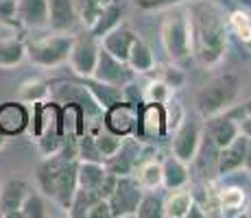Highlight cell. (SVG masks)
<instances>
[{
	"mask_svg": "<svg viewBox=\"0 0 251 218\" xmlns=\"http://www.w3.org/2000/svg\"><path fill=\"white\" fill-rule=\"evenodd\" d=\"M188 26H190L192 61L201 68H216L227 55L229 24L223 4L216 0H188Z\"/></svg>",
	"mask_w": 251,
	"mask_h": 218,
	"instance_id": "cell-1",
	"label": "cell"
},
{
	"mask_svg": "<svg viewBox=\"0 0 251 218\" xmlns=\"http://www.w3.org/2000/svg\"><path fill=\"white\" fill-rule=\"evenodd\" d=\"M76 168H79L76 138H68L59 153L40 162L35 172L37 190L46 198L55 201L61 210L68 212L72 196L76 192Z\"/></svg>",
	"mask_w": 251,
	"mask_h": 218,
	"instance_id": "cell-2",
	"label": "cell"
},
{
	"mask_svg": "<svg viewBox=\"0 0 251 218\" xmlns=\"http://www.w3.org/2000/svg\"><path fill=\"white\" fill-rule=\"evenodd\" d=\"M160 42L168 59L177 66H186L192 61V50H190V26H188V11L186 4H177L171 7L168 13L162 20L160 28Z\"/></svg>",
	"mask_w": 251,
	"mask_h": 218,
	"instance_id": "cell-3",
	"label": "cell"
},
{
	"mask_svg": "<svg viewBox=\"0 0 251 218\" xmlns=\"http://www.w3.org/2000/svg\"><path fill=\"white\" fill-rule=\"evenodd\" d=\"M240 92V79L234 72H225L214 79H210L207 83L197 92L195 105L203 118H212V116L225 114L234 107L236 98Z\"/></svg>",
	"mask_w": 251,
	"mask_h": 218,
	"instance_id": "cell-4",
	"label": "cell"
},
{
	"mask_svg": "<svg viewBox=\"0 0 251 218\" xmlns=\"http://www.w3.org/2000/svg\"><path fill=\"white\" fill-rule=\"evenodd\" d=\"M75 35L52 31V35L37 37L26 44V59L37 68H59L70 57Z\"/></svg>",
	"mask_w": 251,
	"mask_h": 218,
	"instance_id": "cell-5",
	"label": "cell"
},
{
	"mask_svg": "<svg viewBox=\"0 0 251 218\" xmlns=\"http://www.w3.org/2000/svg\"><path fill=\"white\" fill-rule=\"evenodd\" d=\"M171 133H173V140H171L173 155L190 166V164L195 162L197 153H199L201 142H203V131H201V127L197 122L183 118Z\"/></svg>",
	"mask_w": 251,
	"mask_h": 218,
	"instance_id": "cell-6",
	"label": "cell"
},
{
	"mask_svg": "<svg viewBox=\"0 0 251 218\" xmlns=\"http://www.w3.org/2000/svg\"><path fill=\"white\" fill-rule=\"evenodd\" d=\"M142 188L138 186L133 174H123L116 181V188L109 196V205H112V216L114 218H129L136 216L138 203L142 198Z\"/></svg>",
	"mask_w": 251,
	"mask_h": 218,
	"instance_id": "cell-7",
	"label": "cell"
},
{
	"mask_svg": "<svg viewBox=\"0 0 251 218\" xmlns=\"http://www.w3.org/2000/svg\"><path fill=\"white\" fill-rule=\"evenodd\" d=\"M99 50H100V42L94 35H90V33L75 37L70 48V57H68L72 72L76 76H81V79L94 74L96 61H99Z\"/></svg>",
	"mask_w": 251,
	"mask_h": 218,
	"instance_id": "cell-8",
	"label": "cell"
},
{
	"mask_svg": "<svg viewBox=\"0 0 251 218\" xmlns=\"http://www.w3.org/2000/svg\"><path fill=\"white\" fill-rule=\"evenodd\" d=\"M92 76H94L96 81H100V83H107V85H114V87H125L127 83H131L138 74L129 68L127 61L118 59V57L109 55L105 48H100L99 61H96L94 74Z\"/></svg>",
	"mask_w": 251,
	"mask_h": 218,
	"instance_id": "cell-9",
	"label": "cell"
},
{
	"mask_svg": "<svg viewBox=\"0 0 251 218\" xmlns=\"http://www.w3.org/2000/svg\"><path fill=\"white\" fill-rule=\"evenodd\" d=\"M103 127L118 135H138L140 129V107L120 100V103L112 105L109 109L103 111Z\"/></svg>",
	"mask_w": 251,
	"mask_h": 218,
	"instance_id": "cell-10",
	"label": "cell"
},
{
	"mask_svg": "<svg viewBox=\"0 0 251 218\" xmlns=\"http://www.w3.org/2000/svg\"><path fill=\"white\" fill-rule=\"evenodd\" d=\"M142 148H144L142 138H138V135H125L118 151L109 159H105V166H107L109 172L118 174V177H123V174H133L136 166L142 162V159H140L142 157Z\"/></svg>",
	"mask_w": 251,
	"mask_h": 218,
	"instance_id": "cell-11",
	"label": "cell"
},
{
	"mask_svg": "<svg viewBox=\"0 0 251 218\" xmlns=\"http://www.w3.org/2000/svg\"><path fill=\"white\" fill-rule=\"evenodd\" d=\"M168 133L166 109L160 103H144L140 107V129L138 138L142 140H160Z\"/></svg>",
	"mask_w": 251,
	"mask_h": 218,
	"instance_id": "cell-12",
	"label": "cell"
},
{
	"mask_svg": "<svg viewBox=\"0 0 251 218\" xmlns=\"http://www.w3.org/2000/svg\"><path fill=\"white\" fill-rule=\"evenodd\" d=\"M31 124V111L22 100H7L0 105V133L7 138L20 135Z\"/></svg>",
	"mask_w": 251,
	"mask_h": 218,
	"instance_id": "cell-13",
	"label": "cell"
},
{
	"mask_svg": "<svg viewBox=\"0 0 251 218\" xmlns=\"http://www.w3.org/2000/svg\"><path fill=\"white\" fill-rule=\"evenodd\" d=\"M205 138L214 144L216 148H223L227 146L231 140H236L240 135V129H238V120L225 111V114H219V116H212V118H205Z\"/></svg>",
	"mask_w": 251,
	"mask_h": 218,
	"instance_id": "cell-14",
	"label": "cell"
},
{
	"mask_svg": "<svg viewBox=\"0 0 251 218\" xmlns=\"http://www.w3.org/2000/svg\"><path fill=\"white\" fill-rule=\"evenodd\" d=\"M136 37H138V33L133 31L129 24L120 22L118 26H114L109 33H105L99 42H100V48H105L109 55H114V57H118V59L127 61L129 50H131Z\"/></svg>",
	"mask_w": 251,
	"mask_h": 218,
	"instance_id": "cell-15",
	"label": "cell"
},
{
	"mask_svg": "<svg viewBox=\"0 0 251 218\" xmlns=\"http://www.w3.org/2000/svg\"><path fill=\"white\" fill-rule=\"evenodd\" d=\"M245 151H247V138L238 135L236 140H231L227 146L219 148L216 155V174L225 177V174L238 172L245 166Z\"/></svg>",
	"mask_w": 251,
	"mask_h": 218,
	"instance_id": "cell-16",
	"label": "cell"
},
{
	"mask_svg": "<svg viewBox=\"0 0 251 218\" xmlns=\"http://www.w3.org/2000/svg\"><path fill=\"white\" fill-rule=\"evenodd\" d=\"M31 186L22 179H11V181L0 186V218H16L20 214V207L24 196L28 194Z\"/></svg>",
	"mask_w": 251,
	"mask_h": 218,
	"instance_id": "cell-17",
	"label": "cell"
},
{
	"mask_svg": "<svg viewBox=\"0 0 251 218\" xmlns=\"http://www.w3.org/2000/svg\"><path fill=\"white\" fill-rule=\"evenodd\" d=\"M18 24L26 28H48V0H18Z\"/></svg>",
	"mask_w": 251,
	"mask_h": 218,
	"instance_id": "cell-18",
	"label": "cell"
},
{
	"mask_svg": "<svg viewBox=\"0 0 251 218\" xmlns=\"http://www.w3.org/2000/svg\"><path fill=\"white\" fill-rule=\"evenodd\" d=\"M48 16H50L48 28L59 33H70L72 26L79 22L75 0H48Z\"/></svg>",
	"mask_w": 251,
	"mask_h": 218,
	"instance_id": "cell-19",
	"label": "cell"
},
{
	"mask_svg": "<svg viewBox=\"0 0 251 218\" xmlns=\"http://www.w3.org/2000/svg\"><path fill=\"white\" fill-rule=\"evenodd\" d=\"M162 179L166 190H177V188L188 186L190 181V168L186 162H181L175 155H168L166 159H162Z\"/></svg>",
	"mask_w": 251,
	"mask_h": 218,
	"instance_id": "cell-20",
	"label": "cell"
},
{
	"mask_svg": "<svg viewBox=\"0 0 251 218\" xmlns=\"http://www.w3.org/2000/svg\"><path fill=\"white\" fill-rule=\"evenodd\" d=\"M107 172L109 170H107V166H105V162L79 159V168H76V188H85V190H96L99 192L100 183L105 181Z\"/></svg>",
	"mask_w": 251,
	"mask_h": 218,
	"instance_id": "cell-21",
	"label": "cell"
},
{
	"mask_svg": "<svg viewBox=\"0 0 251 218\" xmlns=\"http://www.w3.org/2000/svg\"><path fill=\"white\" fill-rule=\"evenodd\" d=\"M81 83L88 87L92 98L96 100V105H99L103 111L123 100V87H114V85H107V83H100V81H96L94 76H85V79H81Z\"/></svg>",
	"mask_w": 251,
	"mask_h": 218,
	"instance_id": "cell-22",
	"label": "cell"
},
{
	"mask_svg": "<svg viewBox=\"0 0 251 218\" xmlns=\"http://www.w3.org/2000/svg\"><path fill=\"white\" fill-rule=\"evenodd\" d=\"M195 194L190 188H177V190H168L164 196V216L166 218H186L188 210H190Z\"/></svg>",
	"mask_w": 251,
	"mask_h": 218,
	"instance_id": "cell-23",
	"label": "cell"
},
{
	"mask_svg": "<svg viewBox=\"0 0 251 218\" xmlns=\"http://www.w3.org/2000/svg\"><path fill=\"white\" fill-rule=\"evenodd\" d=\"M133 177H136L138 186L147 190H160L164 188V179H162V162L157 159H144L136 166L133 170Z\"/></svg>",
	"mask_w": 251,
	"mask_h": 218,
	"instance_id": "cell-24",
	"label": "cell"
},
{
	"mask_svg": "<svg viewBox=\"0 0 251 218\" xmlns=\"http://www.w3.org/2000/svg\"><path fill=\"white\" fill-rule=\"evenodd\" d=\"M127 64L136 74H147V72L155 70V55H153L151 46H149L142 37H136L131 50H129Z\"/></svg>",
	"mask_w": 251,
	"mask_h": 218,
	"instance_id": "cell-25",
	"label": "cell"
},
{
	"mask_svg": "<svg viewBox=\"0 0 251 218\" xmlns=\"http://www.w3.org/2000/svg\"><path fill=\"white\" fill-rule=\"evenodd\" d=\"M120 22H123V4H120L118 0H112V2H107L103 7L100 16L96 18L94 26H92L88 33L90 35H94L96 40H100L105 33H109L114 26H118Z\"/></svg>",
	"mask_w": 251,
	"mask_h": 218,
	"instance_id": "cell-26",
	"label": "cell"
},
{
	"mask_svg": "<svg viewBox=\"0 0 251 218\" xmlns=\"http://www.w3.org/2000/svg\"><path fill=\"white\" fill-rule=\"evenodd\" d=\"M26 59V44L18 37H4L0 40V68L9 70V68L20 66Z\"/></svg>",
	"mask_w": 251,
	"mask_h": 218,
	"instance_id": "cell-27",
	"label": "cell"
},
{
	"mask_svg": "<svg viewBox=\"0 0 251 218\" xmlns=\"http://www.w3.org/2000/svg\"><path fill=\"white\" fill-rule=\"evenodd\" d=\"M245 194L243 188H236V186H227V188H221L216 192V210H221V214H231V212H238L245 210Z\"/></svg>",
	"mask_w": 251,
	"mask_h": 218,
	"instance_id": "cell-28",
	"label": "cell"
},
{
	"mask_svg": "<svg viewBox=\"0 0 251 218\" xmlns=\"http://www.w3.org/2000/svg\"><path fill=\"white\" fill-rule=\"evenodd\" d=\"M229 35H234L243 46H251V13L245 9H236L227 13Z\"/></svg>",
	"mask_w": 251,
	"mask_h": 218,
	"instance_id": "cell-29",
	"label": "cell"
},
{
	"mask_svg": "<svg viewBox=\"0 0 251 218\" xmlns=\"http://www.w3.org/2000/svg\"><path fill=\"white\" fill-rule=\"evenodd\" d=\"M48 98H50V83L42 79L26 81L20 85V92H18V100H22L24 105H37Z\"/></svg>",
	"mask_w": 251,
	"mask_h": 218,
	"instance_id": "cell-30",
	"label": "cell"
},
{
	"mask_svg": "<svg viewBox=\"0 0 251 218\" xmlns=\"http://www.w3.org/2000/svg\"><path fill=\"white\" fill-rule=\"evenodd\" d=\"M136 216L138 218H162L164 216V196H160L155 190L142 192Z\"/></svg>",
	"mask_w": 251,
	"mask_h": 218,
	"instance_id": "cell-31",
	"label": "cell"
},
{
	"mask_svg": "<svg viewBox=\"0 0 251 218\" xmlns=\"http://www.w3.org/2000/svg\"><path fill=\"white\" fill-rule=\"evenodd\" d=\"M92 135H94L96 148H99V153H100V157H103V162L112 157V155L120 148V144H123V135L114 133V131H109L107 127H100L99 131H96V133H92Z\"/></svg>",
	"mask_w": 251,
	"mask_h": 218,
	"instance_id": "cell-32",
	"label": "cell"
},
{
	"mask_svg": "<svg viewBox=\"0 0 251 218\" xmlns=\"http://www.w3.org/2000/svg\"><path fill=\"white\" fill-rule=\"evenodd\" d=\"M20 218H44L46 216V196L40 190H28L20 207Z\"/></svg>",
	"mask_w": 251,
	"mask_h": 218,
	"instance_id": "cell-33",
	"label": "cell"
},
{
	"mask_svg": "<svg viewBox=\"0 0 251 218\" xmlns=\"http://www.w3.org/2000/svg\"><path fill=\"white\" fill-rule=\"evenodd\" d=\"M142 92H144V103H160V105H164V103H168V100L173 98V90L164 83L162 79L151 81L147 87H142Z\"/></svg>",
	"mask_w": 251,
	"mask_h": 218,
	"instance_id": "cell-34",
	"label": "cell"
},
{
	"mask_svg": "<svg viewBox=\"0 0 251 218\" xmlns=\"http://www.w3.org/2000/svg\"><path fill=\"white\" fill-rule=\"evenodd\" d=\"M160 79L171 87V90H179V87H183V83H186V72H183L181 66H177V64L171 61V66H166L162 70Z\"/></svg>",
	"mask_w": 251,
	"mask_h": 218,
	"instance_id": "cell-35",
	"label": "cell"
},
{
	"mask_svg": "<svg viewBox=\"0 0 251 218\" xmlns=\"http://www.w3.org/2000/svg\"><path fill=\"white\" fill-rule=\"evenodd\" d=\"M133 4L140 9V11H164V9L177 7V4H186L188 0H131Z\"/></svg>",
	"mask_w": 251,
	"mask_h": 218,
	"instance_id": "cell-36",
	"label": "cell"
},
{
	"mask_svg": "<svg viewBox=\"0 0 251 218\" xmlns=\"http://www.w3.org/2000/svg\"><path fill=\"white\" fill-rule=\"evenodd\" d=\"M18 24V0H0V26Z\"/></svg>",
	"mask_w": 251,
	"mask_h": 218,
	"instance_id": "cell-37",
	"label": "cell"
},
{
	"mask_svg": "<svg viewBox=\"0 0 251 218\" xmlns=\"http://www.w3.org/2000/svg\"><path fill=\"white\" fill-rule=\"evenodd\" d=\"M164 109H166V122H168V133H171L173 129L177 127V124L181 122L183 118H186V114H183V109H181V105H179V100H175V98H171L168 103H164Z\"/></svg>",
	"mask_w": 251,
	"mask_h": 218,
	"instance_id": "cell-38",
	"label": "cell"
},
{
	"mask_svg": "<svg viewBox=\"0 0 251 218\" xmlns=\"http://www.w3.org/2000/svg\"><path fill=\"white\" fill-rule=\"evenodd\" d=\"M85 218H114L109 198H96V201L88 207V212H85Z\"/></svg>",
	"mask_w": 251,
	"mask_h": 218,
	"instance_id": "cell-39",
	"label": "cell"
},
{
	"mask_svg": "<svg viewBox=\"0 0 251 218\" xmlns=\"http://www.w3.org/2000/svg\"><path fill=\"white\" fill-rule=\"evenodd\" d=\"M123 100L136 105V107H142V105H144V92H142V87L136 83V79L123 87Z\"/></svg>",
	"mask_w": 251,
	"mask_h": 218,
	"instance_id": "cell-40",
	"label": "cell"
},
{
	"mask_svg": "<svg viewBox=\"0 0 251 218\" xmlns=\"http://www.w3.org/2000/svg\"><path fill=\"white\" fill-rule=\"evenodd\" d=\"M238 129H240V135L251 140V114H245L243 111V118L238 120Z\"/></svg>",
	"mask_w": 251,
	"mask_h": 218,
	"instance_id": "cell-41",
	"label": "cell"
},
{
	"mask_svg": "<svg viewBox=\"0 0 251 218\" xmlns=\"http://www.w3.org/2000/svg\"><path fill=\"white\" fill-rule=\"evenodd\" d=\"M245 170L251 172V140H247V151H245Z\"/></svg>",
	"mask_w": 251,
	"mask_h": 218,
	"instance_id": "cell-42",
	"label": "cell"
},
{
	"mask_svg": "<svg viewBox=\"0 0 251 218\" xmlns=\"http://www.w3.org/2000/svg\"><path fill=\"white\" fill-rule=\"evenodd\" d=\"M236 2H238L240 9H245V11L251 13V0H236Z\"/></svg>",
	"mask_w": 251,
	"mask_h": 218,
	"instance_id": "cell-43",
	"label": "cell"
},
{
	"mask_svg": "<svg viewBox=\"0 0 251 218\" xmlns=\"http://www.w3.org/2000/svg\"><path fill=\"white\" fill-rule=\"evenodd\" d=\"M4 144H7V135H4V133H0V151H2V148H4Z\"/></svg>",
	"mask_w": 251,
	"mask_h": 218,
	"instance_id": "cell-44",
	"label": "cell"
},
{
	"mask_svg": "<svg viewBox=\"0 0 251 218\" xmlns=\"http://www.w3.org/2000/svg\"><path fill=\"white\" fill-rule=\"evenodd\" d=\"M243 111H245V114H251V98H249L247 103L243 105Z\"/></svg>",
	"mask_w": 251,
	"mask_h": 218,
	"instance_id": "cell-45",
	"label": "cell"
},
{
	"mask_svg": "<svg viewBox=\"0 0 251 218\" xmlns=\"http://www.w3.org/2000/svg\"><path fill=\"white\" fill-rule=\"evenodd\" d=\"M247 216H251V201H249V205H247V212H245Z\"/></svg>",
	"mask_w": 251,
	"mask_h": 218,
	"instance_id": "cell-46",
	"label": "cell"
}]
</instances>
